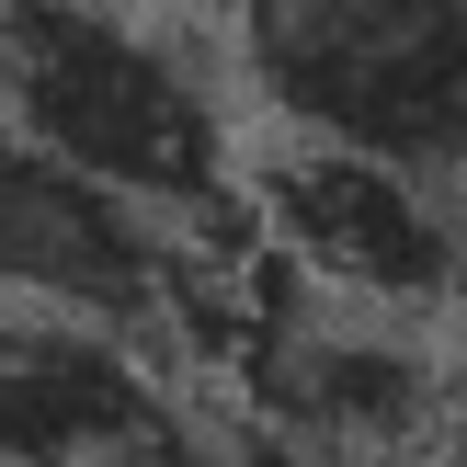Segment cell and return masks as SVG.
<instances>
[{"label":"cell","mask_w":467,"mask_h":467,"mask_svg":"<svg viewBox=\"0 0 467 467\" xmlns=\"http://www.w3.org/2000/svg\"><path fill=\"white\" fill-rule=\"evenodd\" d=\"M0 35H12L23 137H35L46 160H68V171L160 205V217L228 194L217 80H205L160 23L114 12V0H12Z\"/></svg>","instance_id":"1"},{"label":"cell","mask_w":467,"mask_h":467,"mask_svg":"<svg viewBox=\"0 0 467 467\" xmlns=\"http://www.w3.org/2000/svg\"><path fill=\"white\" fill-rule=\"evenodd\" d=\"M251 80L308 137L467 182V0H251Z\"/></svg>","instance_id":"2"},{"label":"cell","mask_w":467,"mask_h":467,"mask_svg":"<svg viewBox=\"0 0 467 467\" xmlns=\"http://www.w3.org/2000/svg\"><path fill=\"white\" fill-rule=\"evenodd\" d=\"M263 228L308 285L377 319H422L467 285V217L433 194V171L342 149V137H308L263 171Z\"/></svg>","instance_id":"3"},{"label":"cell","mask_w":467,"mask_h":467,"mask_svg":"<svg viewBox=\"0 0 467 467\" xmlns=\"http://www.w3.org/2000/svg\"><path fill=\"white\" fill-rule=\"evenodd\" d=\"M0 285L35 308L103 319V331H149L171 285V217L12 137L0 149Z\"/></svg>","instance_id":"4"},{"label":"cell","mask_w":467,"mask_h":467,"mask_svg":"<svg viewBox=\"0 0 467 467\" xmlns=\"http://www.w3.org/2000/svg\"><path fill=\"white\" fill-rule=\"evenodd\" d=\"M240 388H251L263 422L308 433V445H331V456H354V467L433 456L445 422H456V400H445V377H433L422 342H400L377 308H365V319H331L319 296L263 342V365H251Z\"/></svg>","instance_id":"5"},{"label":"cell","mask_w":467,"mask_h":467,"mask_svg":"<svg viewBox=\"0 0 467 467\" xmlns=\"http://www.w3.org/2000/svg\"><path fill=\"white\" fill-rule=\"evenodd\" d=\"M160 422L137 331L103 319H0V467H103L126 433Z\"/></svg>","instance_id":"6"},{"label":"cell","mask_w":467,"mask_h":467,"mask_svg":"<svg viewBox=\"0 0 467 467\" xmlns=\"http://www.w3.org/2000/svg\"><path fill=\"white\" fill-rule=\"evenodd\" d=\"M217 456H228V467H354V456H331V445H308V433H285V422H263V410H251V422L228 433Z\"/></svg>","instance_id":"7"},{"label":"cell","mask_w":467,"mask_h":467,"mask_svg":"<svg viewBox=\"0 0 467 467\" xmlns=\"http://www.w3.org/2000/svg\"><path fill=\"white\" fill-rule=\"evenodd\" d=\"M23 137V103H12V35H0V149Z\"/></svg>","instance_id":"8"}]
</instances>
